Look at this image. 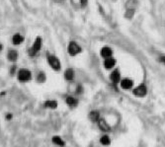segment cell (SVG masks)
Returning a JSON list of instances; mask_svg holds the SVG:
<instances>
[{"label": "cell", "instance_id": "obj_4", "mask_svg": "<svg viewBox=\"0 0 165 147\" xmlns=\"http://www.w3.org/2000/svg\"><path fill=\"white\" fill-rule=\"evenodd\" d=\"M81 47L77 43L75 42H70L67 46V52H68L71 56H75L78 53L81 52Z\"/></svg>", "mask_w": 165, "mask_h": 147}, {"label": "cell", "instance_id": "obj_15", "mask_svg": "<svg viewBox=\"0 0 165 147\" xmlns=\"http://www.w3.org/2000/svg\"><path fill=\"white\" fill-rule=\"evenodd\" d=\"M115 65H116V59L113 58V57H109V58H106L104 60V67L106 69H112Z\"/></svg>", "mask_w": 165, "mask_h": 147}, {"label": "cell", "instance_id": "obj_19", "mask_svg": "<svg viewBox=\"0 0 165 147\" xmlns=\"http://www.w3.org/2000/svg\"><path fill=\"white\" fill-rule=\"evenodd\" d=\"M100 143L102 145H104V146H108V145H110V143H111V139H110V137L108 135H103L102 137L100 138Z\"/></svg>", "mask_w": 165, "mask_h": 147}, {"label": "cell", "instance_id": "obj_2", "mask_svg": "<svg viewBox=\"0 0 165 147\" xmlns=\"http://www.w3.org/2000/svg\"><path fill=\"white\" fill-rule=\"evenodd\" d=\"M42 46H43V40H42V38L37 37L36 40H34L33 46L30 47V50H29V56H32V57L36 56L37 54L40 52V50H42Z\"/></svg>", "mask_w": 165, "mask_h": 147}, {"label": "cell", "instance_id": "obj_14", "mask_svg": "<svg viewBox=\"0 0 165 147\" xmlns=\"http://www.w3.org/2000/svg\"><path fill=\"white\" fill-rule=\"evenodd\" d=\"M101 56L104 57V58H109V57H112V54H113V50L108 46H104L100 52Z\"/></svg>", "mask_w": 165, "mask_h": 147}, {"label": "cell", "instance_id": "obj_13", "mask_svg": "<svg viewBox=\"0 0 165 147\" xmlns=\"http://www.w3.org/2000/svg\"><path fill=\"white\" fill-rule=\"evenodd\" d=\"M63 76H64V79L66 81H72L73 79H74V76H75L74 70H73L72 68H67V69L64 71Z\"/></svg>", "mask_w": 165, "mask_h": 147}, {"label": "cell", "instance_id": "obj_3", "mask_svg": "<svg viewBox=\"0 0 165 147\" xmlns=\"http://www.w3.org/2000/svg\"><path fill=\"white\" fill-rule=\"evenodd\" d=\"M46 60H48L49 65L50 66L52 70L55 71H59L62 69V64H60V61L58 59V57H56L55 54H49L48 57H46Z\"/></svg>", "mask_w": 165, "mask_h": 147}, {"label": "cell", "instance_id": "obj_8", "mask_svg": "<svg viewBox=\"0 0 165 147\" xmlns=\"http://www.w3.org/2000/svg\"><path fill=\"white\" fill-rule=\"evenodd\" d=\"M25 40V38L23 35H21V34L17 33L15 34V35H13L12 37V43L14 46H20L22 43H24Z\"/></svg>", "mask_w": 165, "mask_h": 147}, {"label": "cell", "instance_id": "obj_16", "mask_svg": "<svg viewBox=\"0 0 165 147\" xmlns=\"http://www.w3.org/2000/svg\"><path fill=\"white\" fill-rule=\"evenodd\" d=\"M52 142L55 145L58 146V147H63V146L65 145L64 140H63L62 137H60L59 135H55V136H52Z\"/></svg>", "mask_w": 165, "mask_h": 147}, {"label": "cell", "instance_id": "obj_24", "mask_svg": "<svg viewBox=\"0 0 165 147\" xmlns=\"http://www.w3.org/2000/svg\"><path fill=\"white\" fill-rule=\"evenodd\" d=\"M87 2H88V0H80V3H81L82 6L87 5Z\"/></svg>", "mask_w": 165, "mask_h": 147}, {"label": "cell", "instance_id": "obj_18", "mask_svg": "<svg viewBox=\"0 0 165 147\" xmlns=\"http://www.w3.org/2000/svg\"><path fill=\"white\" fill-rule=\"evenodd\" d=\"M36 81L38 82L39 84H43L46 81V75L44 71H40V72L37 73L36 75Z\"/></svg>", "mask_w": 165, "mask_h": 147}, {"label": "cell", "instance_id": "obj_12", "mask_svg": "<svg viewBox=\"0 0 165 147\" xmlns=\"http://www.w3.org/2000/svg\"><path fill=\"white\" fill-rule=\"evenodd\" d=\"M44 106H45L46 109H49V110H56L58 108V101L56 100H46L45 103H44Z\"/></svg>", "mask_w": 165, "mask_h": 147}, {"label": "cell", "instance_id": "obj_5", "mask_svg": "<svg viewBox=\"0 0 165 147\" xmlns=\"http://www.w3.org/2000/svg\"><path fill=\"white\" fill-rule=\"evenodd\" d=\"M146 93H147V89L144 84H140L134 89V95L136 96V97L142 98L146 95Z\"/></svg>", "mask_w": 165, "mask_h": 147}, {"label": "cell", "instance_id": "obj_25", "mask_svg": "<svg viewBox=\"0 0 165 147\" xmlns=\"http://www.w3.org/2000/svg\"><path fill=\"white\" fill-rule=\"evenodd\" d=\"M2 50H3V44H2L1 43H0V52H1Z\"/></svg>", "mask_w": 165, "mask_h": 147}, {"label": "cell", "instance_id": "obj_17", "mask_svg": "<svg viewBox=\"0 0 165 147\" xmlns=\"http://www.w3.org/2000/svg\"><path fill=\"white\" fill-rule=\"evenodd\" d=\"M89 119L92 122H97L100 119V112L98 111H91L88 115Z\"/></svg>", "mask_w": 165, "mask_h": 147}, {"label": "cell", "instance_id": "obj_20", "mask_svg": "<svg viewBox=\"0 0 165 147\" xmlns=\"http://www.w3.org/2000/svg\"><path fill=\"white\" fill-rule=\"evenodd\" d=\"M17 72H18V70H17V66L15 65V64H13V65L10 67L9 69V73L11 76H15V75L17 74Z\"/></svg>", "mask_w": 165, "mask_h": 147}, {"label": "cell", "instance_id": "obj_11", "mask_svg": "<svg viewBox=\"0 0 165 147\" xmlns=\"http://www.w3.org/2000/svg\"><path fill=\"white\" fill-rule=\"evenodd\" d=\"M134 86V82L132 79L130 78H124V79L121 80V87L123 89H126V90H129Z\"/></svg>", "mask_w": 165, "mask_h": 147}, {"label": "cell", "instance_id": "obj_9", "mask_svg": "<svg viewBox=\"0 0 165 147\" xmlns=\"http://www.w3.org/2000/svg\"><path fill=\"white\" fill-rule=\"evenodd\" d=\"M65 103L69 108H75L78 105V100L73 96H67L65 99Z\"/></svg>", "mask_w": 165, "mask_h": 147}, {"label": "cell", "instance_id": "obj_10", "mask_svg": "<svg viewBox=\"0 0 165 147\" xmlns=\"http://www.w3.org/2000/svg\"><path fill=\"white\" fill-rule=\"evenodd\" d=\"M110 80L113 82L114 84L119 83L121 80V73L118 69H115L114 71H112V73L110 74Z\"/></svg>", "mask_w": 165, "mask_h": 147}, {"label": "cell", "instance_id": "obj_23", "mask_svg": "<svg viewBox=\"0 0 165 147\" xmlns=\"http://www.w3.org/2000/svg\"><path fill=\"white\" fill-rule=\"evenodd\" d=\"M159 61H160L161 63L165 64V56H160V57H159Z\"/></svg>", "mask_w": 165, "mask_h": 147}, {"label": "cell", "instance_id": "obj_6", "mask_svg": "<svg viewBox=\"0 0 165 147\" xmlns=\"http://www.w3.org/2000/svg\"><path fill=\"white\" fill-rule=\"evenodd\" d=\"M19 58V53L16 50H9L7 52V59L10 62L15 63Z\"/></svg>", "mask_w": 165, "mask_h": 147}, {"label": "cell", "instance_id": "obj_7", "mask_svg": "<svg viewBox=\"0 0 165 147\" xmlns=\"http://www.w3.org/2000/svg\"><path fill=\"white\" fill-rule=\"evenodd\" d=\"M97 124H98V126L99 128L101 129L102 131H105V132H108L111 130V128L110 125L108 124V122H106V119L104 118H100V119L98 122H97Z\"/></svg>", "mask_w": 165, "mask_h": 147}, {"label": "cell", "instance_id": "obj_21", "mask_svg": "<svg viewBox=\"0 0 165 147\" xmlns=\"http://www.w3.org/2000/svg\"><path fill=\"white\" fill-rule=\"evenodd\" d=\"M83 93V87L81 85H77V87L75 89V94L76 95H81Z\"/></svg>", "mask_w": 165, "mask_h": 147}, {"label": "cell", "instance_id": "obj_22", "mask_svg": "<svg viewBox=\"0 0 165 147\" xmlns=\"http://www.w3.org/2000/svg\"><path fill=\"white\" fill-rule=\"evenodd\" d=\"M5 118H6V119H7V121H11V119L13 118V115L10 114V112H8V114H6Z\"/></svg>", "mask_w": 165, "mask_h": 147}, {"label": "cell", "instance_id": "obj_1", "mask_svg": "<svg viewBox=\"0 0 165 147\" xmlns=\"http://www.w3.org/2000/svg\"><path fill=\"white\" fill-rule=\"evenodd\" d=\"M16 76L19 82H21V83H27V82L32 80L33 74L31 71L29 69H27V68H21V69L18 70Z\"/></svg>", "mask_w": 165, "mask_h": 147}]
</instances>
